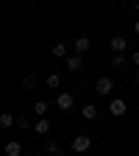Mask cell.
<instances>
[{"instance_id":"cell-21","label":"cell","mask_w":139,"mask_h":156,"mask_svg":"<svg viewBox=\"0 0 139 156\" xmlns=\"http://www.w3.org/2000/svg\"><path fill=\"white\" fill-rule=\"evenodd\" d=\"M136 14H139V3H136Z\"/></svg>"},{"instance_id":"cell-20","label":"cell","mask_w":139,"mask_h":156,"mask_svg":"<svg viewBox=\"0 0 139 156\" xmlns=\"http://www.w3.org/2000/svg\"><path fill=\"white\" fill-rule=\"evenodd\" d=\"M134 31H136V34H139V23H134Z\"/></svg>"},{"instance_id":"cell-8","label":"cell","mask_w":139,"mask_h":156,"mask_svg":"<svg viewBox=\"0 0 139 156\" xmlns=\"http://www.w3.org/2000/svg\"><path fill=\"white\" fill-rule=\"evenodd\" d=\"M50 128H53V126H50L47 117H39L36 126H33V131H36V134H42V136H45V134H50Z\"/></svg>"},{"instance_id":"cell-12","label":"cell","mask_w":139,"mask_h":156,"mask_svg":"<svg viewBox=\"0 0 139 156\" xmlns=\"http://www.w3.org/2000/svg\"><path fill=\"white\" fill-rule=\"evenodd\" d=\"M45 151H47V153H50V156H56V153H58V151H61V145H58V142H56V140H47V142H45Z\"/></svg>"},{"instance_id":"cell-7","label":"cell","mask_w":139,"mask_h":156,"mask_svg":"<svg viewBox=\"0 0 139 156\" xmlns=\"http://www.w3.org/2000/svg\"><path fill=\"white\" fill-rule=\"evenodd\" d=\"M89 45H92V42H89L86 36H78L75 42H72V48H75V53H78V56H84V53L89 50Z\"/></svg>"},{"instance_id":"cell-4","label":"cell","mask_w":139,"mask_h":156,"mask_svg":"<svg viewBox=\"0 0 139 156\" xmlns=\"http://www.w3.org/2000/svg\"><path fill=\"white\" fill-rule=\"evenodd\" d=\"M109 48L114 50V56H123V53L128 50V39H125V36H114L111 42H109Z\"/></svg>"},{"instance_id":"cell-6","label":"cell","mask_w":139,"mask_h":156,"mask_svg":"<svg viewBox=\"0 0 139 156\" xmlns=\"http://www.w3.org/2000/svg\"><path fill=\"white\" fill-rule=\"evenodd\" d=\"M64 67H67V73H78V70H81V56H78V53L67 56L64 58Z\"/></svg>"},{"instance_id":"cell-5","label":"cell","mask_w":139,"mask_h":156,"mask_svg":"<svg viewBox=\"0 0 139 156\" xmlns=\"http://www.w3.org/2000/svg\"><path fill=\"white\" fill-rule=\"evenodd\" d=\"M109 112H111V114H114V117H123V114H125V112H128V103H125V101H123V98H114V101H111V103H109Z\"/></svg>"},{"instance_id":"cell-2","label":"cell","mask_w":139,"mask_h":156,"mask_svg":"<svg viewBox=\"0 0 139 156\" xmlns=\"http://www.w3.org/2000/svg\"><path fill=\"white\" fill-rule=\"evenodd\" d=\"M92 148V136L89 134H78V136H72V151L75 153H86Z\"/></svg>"},{"instance_id":"cell-9","label":"cell","mask_w":139,"mask_h":156,"mask_svg":"<svg viewBox=\"0 0 139 156\" xmlns=\"http://www.w3.org/2000/svg\"><path fill=\"white\" fill-rule=\"evenodd\" d=\"M19 153H23V145H19V142H6V156H19Z\"/></svg>"},{"instance_id":"cell-22","label":"cell","mask_w":139,"mask_h":156,"mask_svg":"<svg viewBox=\"0 0 139 156\" xmlns=\"http://www.w3.org/2000/svg\"><path fill=\"white\" fill-rule=\"evenodd\" d=\"M136 84H139V75H136Z\"/></svg>"},{"instance_id":"cell-18","label":"cell","mask_w":139,"mask_h":156,"mask_svg":"<svg viewBox=\"0 0 139 156\" xmlns=\"http://www.w3.org/2000/svg\"><path fill=\"white\" fill-rule=\"evenodd\" d=\"M111 64L114 67H123L125 64V56H111Z\"/></svg>"},{"instance_id":"cell-14","label":"cell","mask_w":139,"mask_h":156,"mask_svg":"<svg viewBox=\"0 0 139 156\" xmlns=\"http://www.w3.org/2000/svg\"><path fill=\"white\" fill-rule=\"evenodd\" d=\"M33 112H36L39 117H45V114H47V103H45V101H36V103H33Z\"/></svg>"},{"instance_id":"cell-15","label":"cell","mask_w":139,"mask_h":156,"mask_svg":"<svg viewBox=\"0 0 139 156\" xmlns=\"http://www.w3.org/2000/svg\"><path fill=\"white\" fill-rule=\"evenodd\" d=\"M58 84H61V75H56V73L47 75V87H50V89H58Z\"/></svg>"},{"instance_id":"cell-10","label":"cell","mask_w":139,"mask_h":156,"mask_svg":"<svg viewBox=\"0 0 139 156\" xmlns=\"http://www.w3.org/2000/svg\"><path fill=\"white\" fill-rule=\"evenodd\" d=\"M11 126H14V114L3 112V114H0V128H11Z\"/></svg>"},{"instance_id":"cell-3","label":"cell","mask_w":139,"mask_h":156,"mask_svg":"<svg viewBox=\"0 0 139 156\" xmlns=\"http://www.w3.org/2000/svg\"><path fill=\"white\" fill-rule=\"evenodd\" d=\"M56 106L61 109V112H70V109L75 106V98H72L70 92H58V98H56Z\"/></svg>"},{"instance_id":"cell-13","label":"cell","mask_w":139,"mask_h":156,"mask_svg":"<svg viewBox=\"0 0 139 156\" xmlns=\"http://www.w3.org/2000/svg\"><path fill=\"white\" fill-rule=\"evenodd\" d=\"M84 117H86V120H95V117H97V106L86 103V106H84Z\"/></svg>"},{"instance_id":"cell-19","label":"cell","mask_w":139,"mask_h":156,"mask_svg":"<svg viewBox=\"0 0 139 156\" xmlns=\"http://www.w3.org/2000/svg\"><path fill=\"white\" fill-rule=\"evenodd\" d=\"M131 64H136V67H139V50H134V53H131Z\"/></svg>"},{"instance_id":"cell-16","label":"cell","mask_w":139,"mask_h":156,"mask_svg":"<svg viewBox=\"0 0 139 156\" xmlns=\"http://www.w3.org/2000/svg\"><path fill=\"white\" fill-rule=\"evenodd\" d=\"M33 84H36L33 75H25V78H23V89H33Z\"/></svg>"},{"instance_id":"cell-11","label":"cell","mask_w":139,"mask_h":156,"mask_svg":"<svg viewBox=\"0 0 139 156\" xmlns=\"http://www.w3.org/2000/svg\"><path fill=\"white\" fill-rule=\"evenodd\" d=\"M50 53H53L56 58H67V45L58 42V45H53V48H50Z\"/></svg>"},{"instance_id":"cell-17","label":"cell","mask_w":139,"mask_h":156,"mask_svg":"<svg viewBox=\"0 0 139 156\" xmlns=\"http://www.w3.org/2000/svg\"><path fill=\"white\" fill-rule=\"evenodd\" d=\"M28 126H31V123H28V117H25V114H19V117H17V128H28Z\"/></svg>"},{"instance_id":"cell-23","label":"cell","mask_w":139,"mask_h":156,"mask_svg":"<svg viewBox=\"0 0 139 156\" xmlns=\"http://www.w3.org/2000/svg\"><path fill=\"white\" fill-rule=\"evenodd\" d=\"M128 156H131V153H128Z\"/></svg>"},{"instance_id":"cell-1","label":"cell","mask_w":139,"mask_h":156,"mask_svg":"<svg viewBox=\"0 0 139 156\" xmlns=\"http://www.w3.org/2000/svg\"><path fill=\"white\" fill-rule=\"evenodd\" d=\"M111 89H114V81H111L109 75H103V78H97V81H95V95H97V98L111 95Z\"/></svg>"}]
</instances>
